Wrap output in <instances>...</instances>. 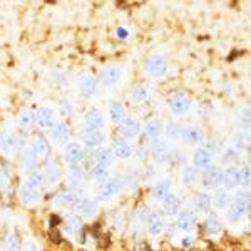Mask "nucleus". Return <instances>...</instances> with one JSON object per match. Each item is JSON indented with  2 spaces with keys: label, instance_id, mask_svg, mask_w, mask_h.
I'll return each mask as SVG.
<instances>
[{
  "label": "nucleus",
  "instance_id": "f257e3e1",
  "mask_svg": "<svg viewBox=\"0 0 251 251\" xmlns=\"http://www.w3.org/2000/svg\"><path fill=\"white\" fill-rule=\"evenodd\" d=\"M124 177L114 176V177H109L106 183H102L97 189V203H107L111 201L116 194L121 193V189L124 188Z\"/></svg>",
  "mask_w": 251,
  "mask_h": 251
},
{
  "label": "nucleus",
  "instance_id": "f03ea898",
  "mask_svg": "<svg viewBox=\"0 0 251 251\" xmlns=\"http://www.w3.org/2000/svg\"><path fill=\"white\" fill-rule=\"evenodd\" d=\"M250 211V196L248 193H240L236 198L231 201L228 208V221L238 223L241 221V218H245Z\"/></svg>",
  "mask_w": 251,
  "mask_h": 251
},
{
  "label": "nucleus",
  "instance_id": "7ed1b4c3",
  "mask_svg": "<svg viewBox=\"0 0 251 251\" xmlns=\"http://www.w3.org/2000/svg\"><path fill=\"white\" fill-rule=\"evenodd\" d=\"M123 75H124V69L121 67L119 64H107V66L102 67V71H100L99 79L104 87H112L121 82Z\"/></svg>",
  "mask_w": 251,
  "mask_h": 251
},
{
  "label": "nucleus",
  "instance_id": "20e7f679",
  "mask_svg": "<svg viewBox=\"0 0 251 251\" xmlns=\"http://www.w3.org/2000/svg\"><path fill=\"white\" fill-rule=\"evenodd\" d=\"M144 71L148 72L151 77L161 79L163 75H166V72H168V62H166V59L163 57V55L154 54V55H151V57L146 60Z\"/></svg>",
  "mask_w": 251,
  "mask_h": 251
},
{
  "label": "nucleus",
  "instance_id": "39448f33",
  "mask_svg": "<svg viewBox=\"0 0 251 251\" xmlns=\"http://www.w3.org/2000/svg\"><path fill=\"white\" fill-rule=\"evenodd\" d=\"M200 179L204 189H218L221 186V169L211 164L209 168H206V171L201 174Z\"/></svg>",
  "mask_w": 251,
  "mask_h": 251
},
{
  "label": "nucleus",
  "instance_id": "423d86ee",
  "mask_svg": "<svg viewBox=\"0 0 251 251\" xmlns=\"http://www.w3.org/2000/svg\"><path fill=\"white\" fill-rule=\"evenodd\" d=\"M75 211H77L79 216L86 218V220H91L97 214V209H99V204H97V200L91 196H82L75 204Z\"/></svg>",
  "mask_w": 251,
  "mask_h": 251
},
{
  "label": "nucleus",
  "instance_id": "0eeeda50",
  "mask_svg": "<svg viewBox=\"0 0 251 251\" xmlns=\"http://www.w3.org/2000/svg\"><path fill=\"white\" fill-rule=\"evenodd\" d=\"M141 124L139 121L134 119V117H124L119 123V132L124 139H136L137 136L141 134Z\"/></svg>",
  "mask_w": 251,
  "mask_h": 251
},
{
  "label": "nucleus",
  "instance_id": "6e6552de",
  "mask_svg": "<svg viewBox=\"0 0 251 251\" xmlns=\"http://www.w3.org/2000/svg\"><path fill=\"white\" fill-rule=\"evenodd\" d=\"M181 139L188 146H200L204 139V132L198 126H186L181 129Z\"/></svg>",
  "mask_w": 251,
  "mask_h": 251
},
{
  "label": "nucleus",
  "instance_id": "1a4fd4ad",
  "mask_svg": "<svg viewBox=\"0 0 251 251\" xmlns=\"http://www.w3.org/2000/svg\"><path fill=\"white\" fill-rule=\"evenodd\" d=\"M168 106H169V109H171L173 114L183 116L189 111V107H191V100H189L184 94L177 92V94H173L168 99Z\"/></svg>",
  "mask_w": 251,
  "mask_h": 251
},
{
  "label": "nucleus",
  "instance_id": "9d476101",
  "mask_svg": "<svg viewBox=\"0 0 251 251\" xmlns=\"http://www.w3.org/2000/svg\"><path fill=\"white\" fill-rule=\"evenodd\" d=\"M177 228L183 229L186 233H191L198 225V213H194L193 209H183L177 213Z\"/></svg>",
  "mask_w": 251,
  "mask_h": 251
},
{
  "label": "nucleus",
  "instance_id": "9b49d317",
  "mask_svg": "<svg viewBox=\"0 0 251 251\" xmlns=\"http://www.w3.org/2000/svg\"><path fill=\"white\" fill-rule=\"evenodd\" d=\"M62 229L66 234H79L82 229V220L77 213H66L62 218Z\"/></svg>",
  "mask_w": 251,
  "mask_h": 251
},
{
  "label": "nucleus",
  "instance_id": "f8f14e48",
  "mask_svg": "<svg viewBox=\"0 0 251 251\" xmlns=\"http://www.w3.org/2000/svg\"><path fill=\"white\" fill-rule=\"evenodd\" d=\"M238 171L240 169L234 166H228L225 171H221V186L226 191H233L240 186V177H238Z\"/></svg>",
  "mask_w": 251,
  "mask_h": 251
},
{
  "label": "nucleus",
  "instance_id": "ddd939ff",
  "mask_svg": "<svg viewBox=\"0 0 251 251\" xmlns=\"http://www.w3.org/2000/svg\"><path fill=\"white\" fill-rule=\"evenodd\" d=\"M19 163L24 171H32V169H35V166L39 163V157L35 154L34 149H32V146H25V148L22 149L20 157H19Z\"/></svg>",
  "mask_w": 251,
  "mask_h": 251
},
{
  "label": "nucleus",
  "instance_id": "4468645a",
  "mask_svg": "<svg viewBox=\"0 0 251 251\" xmlns=\"http://www.w3.org/2000/svg\"><path fill=\"white\" fill-rule=\"evenodd\" d=\"M64 159H66V163H69L71 166L80 163V161L84 159V148H82V144L69 143L66 146V151H64Z\"/></svg>",
  "mask_w": 251,
  "mask_h": 251
},
{
  "label": "nucleus",
  "instance_id": "2eb2a0df",
  "mask_svg": "<svg viewBox=\"0 0 251 251\" xmlns=\"http://www.w3.org/2000/svg\"><path fill=\"white\" fill-rule=\"evenodd\" d=\"M79 200H80V194L77 191H74V189H69V191L60 193L55 198L54 206H57V208H75Z\"/></svg>",
  "mask_w": 251,
  "mask_h": 251
},
{
  "label": "nucleus",
  "instance_id": "dca6fc26",
  "mask_svg": "<svg viewBox=\"0 0 251 251\" xmlns=\"http://www.w3.org/2000/svg\"><path fill=\"white\" fill-rule=\"evenodd\" d=\"M84 124L86 129H102L104 127V114L97 107H91L84 116Z\"/></svg>",
  "mask_w": 251,
  "mask_h": 251
},
{
  "label": "nucleus",
  "instance_id": "f3484780",
  "mask_svg": "<svg viewBox=\"0 0 251 251\" xmlns=\"http://www.w3.org/2000/svg\"><path fill=\"white\" fill-rule=\"evenodd\" d=\"M213 163V154L209 152V149L206 148H198L193 154V166L196 169H206L209 168Z\"/></svg>",
  "mask_w": 251,
  "mask_h": 251
},
{
  "label": "nucleus",
  "instance_id": "a211bd4d",
  "mask_svg": "<svg viewBox=\"0 0 251 251\" xmlns=\"http://www.w3.org/2000/svg\"><path fill=\"white\" fill-rule=\"evenodd\" d=\"M0 149L7 154H14L19 149V137L14 134V132L3 131L0 134Z\"/></svg>",
  "mask_w": 251,
  "mask_h": 251
},
{
  "label": "nucleus",
  "instance_id": "6ab92c4d",
  "mask_svg": "<svg viewBox=\"0 0 251 251\" xmlns=\"http://www.w3.org/2000/svg\"><path fill=\"white\" fill-rule=\"evenodd\" d=\"M30 146L40 159H46V157H49V154H50V144H49L47 137L44 134H35Z\"/></svg>",
  "mask_w": 251,
  "mask_h": 251
},
{
  "label": "nucleus",
  "instance_id": "aec40b11",
  "mask_svg": "<svg viewBox=\"0 0 251 251\" xmlns=\"http://www.w3.org/2000/svg\"><path fill=\"white\" fill-rule=\"evenodd\" d=\"M97 91V80L96 77H92V75H82L79 80V94L82 97H86V99H89V97H92L96 94Z\"/></svg>",
  "mask_w": 251,
  "mask_h": 251
},
{
  "label": "nucleus",
  "instance_id": "412c9836",
  "mask_svg": "<svg viewBox=\"0 0 251 251\" xmlns=\"http://www.w3.org/2000/svg\"><path fill=\"white\" fill-rule=\"evenodd\" d=\"M80 137H82V143L86 144L87 148H99V146L104 143V139H106L104 132L97 131V129H86Z\"/></svg>",
  "mask_w": 251,
  "mask_h": 251
},
{
  "label": "nucleus",
  "instance_id": "4be33fe9",
  "mask_svg": "<svg viewBox=\"0 0 251 251\" xmlns=\"http://www.w3.org/2000/svg\"><path fill=\"white\" fill-rule=\"evenodd\" d=\"M211 204H213L211 196H209L208 193H201V191L194 193V196H193V206H194L193 211L194 213H208L209 208H211Z\"/></svg>",
  "mask_w": 251,
  "mask_h": 251
},
{
  "label": "nucleus",
  "instance_id": "5701e85b",
  "mask_svg": "<svg viewBox=\"0 0 251 251\" xmlns=\"http://www.w3.org/2000/svg\"><path fill=\"white\" fill-rule=\"evenodd\" d=\"M35 123L40 127H54L55 123V112L50 107H40L35 112Z\"/></svg>",
  "mask_w": 251,
  "mask_h": 251
},
{
  "label": "nucleus",
  "instance_id": "b1692460",
  "mask_svg": "<svg viewBox=\"0 0 251 251\" xmlns=\"http://www.w3.org/2000/svg\"><path fill=\"white\" fill-rule=\"evenodd\" d=\"M50 137L59 144H69V139H71V129H69L67 124L59 123L54 124V127H50Z\"/></svg>",
  "mask_w": 251,
  "mask_h": 251
},
{
  "label": "nucleus",
  "instance_id": "393cba45",
  "mask_svg": "<svg viewBox=\"0 0 251 251\" xmlns=\"http://www.w3.org/2000/svg\"><path fill=\"white\" fill-rule=\"evenodd\" d=\"M19 198L25 206H34L39 203L40 200V194H39V189H34V188H29V186H22L19 189Z\"/></svg>",
  "mask_w": 251,
  "mask_h": 251
},
{
  "label": "nucleus",
  "instance_id": "a878e982",
  "mask_svg": "<svg viewBox=\"0 0 251 251\" xmlns=\"http://www.w3.org/2000/svg\"><path fill=\"white\" fill-rule=\"evenodd\" d=\"M164 228H166V223L163 220V214L152 213L151 218L148 220V233L151 234V236H157V234H161L164 231Z\"/></svg>",
  "mask_w": 251,
  "mask_h": 251
},
{
  "label": "nucleus",
  "instance_id": "bb28decb",
  "mask_svg": "<svg viewBox=\"0 0 251 251\" xmlns=\"http://www.w3.org/2000/svg\"><path fill=\"white\" fill-rule=\"evenodd\" d=\"M92 157H94L96 164H102V166H109L116 159L114 152H112V148H107V146H100L99 149H96Z\"/></svg>",
  "mask_w": 251,
  "mask_h": 251
},
{
  "label": "nucleus",
  "instance_id": "cd10ccee",
  "mask_svg": "<svg viewBox=\"0 0 251 251\" xmlns=\"http://www.w3.org/2000/svg\"><path fill=\"white\" fill-rule=\"evenodd\" d=\"M163 211L164 214H168V216H176V214L181 211V198L173 193L169 194L163 201Z\"/></svg>",
  "mask_w": 251,
  "mask_h": 251
},
{
  "label": "nucleus",
  "instance_id": "c85d7f7f",
  "mask_svg": "<svg viewBox=\"0 0 251 251\" xmlns=\"http://www.w3.org/2000/svg\"><path fill=\"white\" fill-rule=\"evenodd\" d=\"M169 194H171V181L169 179L159 181L157 184H154V188H152V191H151L152 200H156V201H164Z\"/></svg>",
  "mask_w": 251,
  "mask_h": 251
},
{
  "label": "nucleus",
  "instance_id": "c756f323",
  "mask_svg": "<svg viewBox=\"0 0 251 251\" xmlns=\"http://www.w3.org/2000/svg\"><path fill=\"white\" fill-rule=\"evenodd\" d=\"M112 152H114V157L116 159H129L132 156V148L127 144L126 139H117L114 146H112Z\"/></svg>",
  "mask_w": 251,
  "mask_h": 251
},
{
  "label": "nucleus",
  "instance_id": "7c9ffc66",
  "mask_svg": "<svg viewBox=\"0 0 251 251\" xmlns=\"http://www.w3.org/2000/svg\"><path fill=\"white\" fill-rule=\"evenodd\" d=\"M231 201H233V198H231V194H229V191L220 189V188L214 191V198H211V203H214V206H216L218 209H228Z\"/></svg>",
  "mask_w": 251,
  "mask_h": 251
},
{
  "label": "nucleus",
  "instance_id": "2f4dec72",
  "mask_svg": "<svg viewBox=\"0 0 251 251\" xmlns=\"http://www.w3.org/2000/svg\"><path fill=\"white\" fill-rule=\"evenodd\" d=\"M163 131H164L163 123H161V121H157V119L149 121V123L146 124L144 129H143L144 136L148 137V139H152V141H156L157 137L161 136V132H163Z\"/></svg>",
  "mask_w": 251,
  "mask_h": 251
},
{
  "label": "nucleus",
  "instance_id": "473e14b6",
  "mask_svg": "<svg viewBox=\"0 0 251 251\" xmlns=\"http://www.w3.org/2000/svg\"><path fill=\"white\" fill-rule=\"evenodd\" d=\"M44 177L49 184H55L60 177V169L55 161H47L46 168H44Z\"/></svg>",
  "mask_w": 251,
  "mask_h": 251
},
{
  "label": "nucleus",
  "instance_id": "72a5a7b5",
  "mask_svg": "<svg viewBox=\"0 0 251 251\" xmlns=\"http://www.w3.org/2000/svg\"><path fill=\"white\" fill-rule=\"evenodd\" d=\"M169 148L166 143H159V141H156L154 144L151 146V156L154 157L157 163H164V161H168L169 157Z\"/></svg>",
  "mask_w": 251,
  "mask_h": 251
},
{
  "label": "nucleus",
  "instance_id": "f704fd0d",
  "mask_svg": "<svg viewBox=\"0 0 251 251\" xmlns=\"http://www.w3.org/2000/svg\"><path fill=\"white\" fill-rule=\"evenodd\" d=\"M204 225H206V231H208V234H213V236L214 234H220L223 231V223L216 213H209Z\"/></svg>",
  "mask_w": 251,
  "mask_h": 251
},
{
  "label": "nucleus",
  "instance_id": "c9c22d12",
  "mask_svg": "<svg viewBox=\"0 0 251 251\" xmlns=\"http://www.w3.org/2000/svg\"><path fill=\"white\" fill-rule=\"evenodd\" d=\"M91 176L92 179L97 181V183H106V181L111 177V171H109V166H102V164H94L91 168Z\"/></svg>",
  "mask_w": 251,
  "mask_h": 251
},
{
  "label": "nucleus",
  "instance_id": "e433bc0d",
  "mask_svg": "<svg viewBox=\"0 0 251 251\" xmlns=\"http://www.w3.org/2000/svg\"><path fill=\"white\" fill-rule=\"evenodd\" d=\"M148 96H149V87L143 86V84H141V86H134L131 91H129V99L136 104L144 102V100L148 99Z\"/></svg>",
  "mask_w": 251,
  "mask_h": 251
},
{
  "label": "nucleus",
  "instance_id": "4c0bfd02",
  "mask_svg": "<svg viewBox=\"0 0 251 251\" xmlns=\"http://www.w3.org/2000/svg\"><path fill=\"white\" fill-rule=\"evenodd\" d=\"M44 183H46V177H44V173L37 171V169H32V171L27 173V186L34 189L42 188Z\"/></svg>",
  "mask_w": 251,
  "mask_h": 251
},
{
  "label": "nucleus",
  "instance_id": "58836bf2",
  "mask_svg": "<svg viewBox=\"0 0 251 251\" xmlns=\"http://www.w3.org/2000/svg\"><path fill=\"white\" fill-rule=\"evenodd\" d=\"M109 117H111V121L114 124H119L121 121L126 117V109L121 102H112L111 106H109Z\"/></svg>",
  "mask_w": 251,
  "mask_h": 251
},
{
  "label": "nucleus",
  "instance_id": "ea45409f",
  "mask_svg": "<svg viewBox=\"0 0 251 251\" xmlns=\"http://www.w3.org/2000/svg\"><path fill=\"white\" fill-rule=\"evenodd\" d=\"M82 179H84L82 169L77 168V166L74 164L71 168V171H69V184H71V188L75 191V188H79L80 183H82Z\"/></svg>",
  "mask_w": 251,
  "mask_h": 251
},
{
  "label": "nucleus",
  "instance_id": "a19ab883",
  "mask_svg": "<svg viewBox=\"0 0 251 251\" xmlns=\"http://www.w3.org/2000/svg\"><path fill=\"white\" fill-rule=\"evenodd\" d=\"M198 179H200V169H196L194 166H188L183 169V183L186 186H193Z\"/></svg>",
  "mask_w": 251,
  "mask_h": 251
},
{
  "label": "nucleus",
  "instance_id": "79ce46f5",
  "mask_svg": "<svg viewBox=\"0 0 251 251\" xmlns=\"http://www.w3.org/2000/svg\"><path fill=\"white\" fill-rule=\"evenodd\" d=\"M19 124L22 126L24 129L32 127L35 124V114L30 111V109H22L19 114Z\"/></svg>",
  "mask_w": 251,
  "mask_h": 251
},
{
  "label": "nucleus",
  "instance_id": "37998d69",
  "mask_svg": "<svg viewBox=\"0 0 251 251\" xmlns=\"http://www.w3.org/2000/svg\"><path fill=\"white\" fill-rule=\"evenodd\" d=\"M231 148L234 151H241V149H245L246 146H248V137H246V132H236V134L233 136L231 139Z\"/></svg>",
  "mask_w": 251,
  "mask_h": 251
},
{
  "label": "nucleus",
  "instance_id": "c03bdc74",
  "mask_svg": "<svg viewBox=\"0 0 251 251\" xmlns=\"http://www.w3.org/2000/svg\"><path fill=\"white\" fill-rule=\"evenodd\" d=\"M181 129H183V126H179L177 123H174V121H171V123H168V126H166L164 132L166 136L169 137V139H179L181 137Z\"/></svg>",
  "mask_w": 251,
  "mask_h": 251
},
{
  "label": "nucleus",
  "instance_id": "a18cd8bd",
  "mask_svg": "<svg viewBox=\"0 0 251 251\" xmlns=\"http://www.w3.org/2000/svg\"><path fill=\"white\" fill-rule=\"evenodd\" d=\"M151 214H152V211L148 204H139L136 208V220L141 223H148V220L151 218Z\"/></svg>",
  "mask_w": 251,
  "mask_h": 251
},
{
  "label": "nucleus",
  "instance_id": "49530a36",
  "mask_svg": "<svg viewBox=\"0 0 251 251\" xmlns=\"http://www.w3.org/2000/svg\"><path fill=\"white\" fill-rule=\"evenodd\" d=\"M238 177H240V186L245 189L250 188L251 184V171H250V166H245L238 171Z\"/></svg>",
  "mask_w": 251,
  "mask_h": 251
},
{
  "label": "nucleus",
  "instance_id": "de8ad7c7",
  "mask_svg": "<svg viewBox=\"0 0 251 251\" xmlns=\"http://www.w3.org/2000/svg\"><path fill=\"white\" fill-rule=\"evenodd\" d=\"M3 251H19V238L15 233L7 234L5 241H3Z\"/></svg>",
  "mask_w": 251,
  "mask_h": 251
},
{
  "label": "nucleus",
  "instance_id": "09e8293b",
  "mask_svg": "<svg viewBox=\"0 0 251 251\" xmlns=\"http://www.w3.org/2000/svg\"><path fill=\"white\" fill-rule=\"evenodd\" d=\"M112 225H114V229L116 231H119V233H123L124 229H126V225H127V221H126V216L124 214H116V218H114V223H112Z\"/></svg>",
  "mask_w": 251,
  "mask_h": 251
},
{
  "label": "nucleus",
  "instance_id": "8fccbe9b",
  "mask_svg": "<svg viewBox=\"0 0 251 251\" xmlns=\"http://www.w3.org/2000/svg\"><path fill=\"white\" fill-rule=\"evenodd\" d=\"M240 123H241V129L245 132L250 131V107L246 106L243 109V117H240Z\"/></svg>",
  "mask_w": 251,
  "mask_h": 251
},
{
  "label": "nucleus",
  "instance_id": "3c124183",
  "mask_svg": "<svg viewBox=\"0 0 251 251\" xmlns=\"http://www.w3.org/2000/svg\"><path fill=\"white\" fill-rule=\"evenodd\" d=\"M19 251H39V246H37V243H35V241L29 240V241L24 243L22 248H20Z\"/></svg>",
  "mask_w": 251,
  "mask_h": 251
},
{
  "label": "nucleus",
  "instance_id": "603ef678",
  "mask_svg": "<svg viewBox=\"0 0 251 251\" xmlns=\"http://www.w3.org/2000/svg\"><path fill=\"white\" fill-rule=\"evenodd\" d=\"M52 79L57 80V82H62V84H69L71 82V77H69V74H52Z\"/></svg>",
  "mask_w": 251,
  "mask_h": 251
},
{
  "label": "nucleus",
  "instance_id": "864d4df0",
  "mask_svg": "<svg viewBox=\"0 0 251 251\" xmlns=\"http://www.w3.org/2000/svg\"><path fill=\"white\" fill-rule=\"evenodd\" d=\"M236 157H238V151H234L233 148H228V149H226L225 157H223V159H225V161H234Z\"/></svg>",
  "mask_w": 251,
  "mask_h": 251
},
{
  "label": "nucleus",
  "instance_id": "5fc2aeb1",
  "mask_svg": "<svg viewBox=\"0 0 251 251\" xmlns=\"http://www.w3.org/2000/svg\"><path fill=\"white\" fill-rule=\"evenodd\" d=\"M116 35H117V39H127L129 32L126 29H123V27H119V29L116 30Z\"/></svg>",
  "mask_w": 251,
  "mask_h": 251
},
{
  "label": "nucleus",
  "instance_id": "6e6d98bb",
  "mask_svg": "<svg viewBox=\"0 0 251 251\" xmlns=\"http://www.w3.org/2000/svg\"><path fill=\"white\" fill-rule=\"evenodd\" d=\"M191 245H193V238H191V236H184L183 246H191Z\"/></svg>",
  "mask_w": 251,
  "mask_h": 251
}]
</instances>
